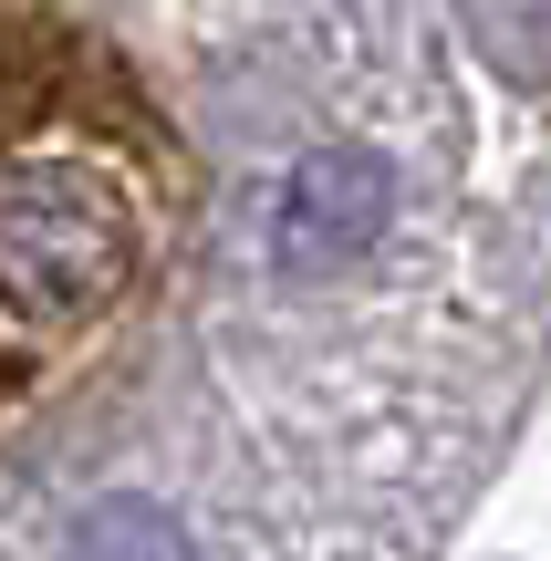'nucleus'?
Here are the masks:
<instances>
[{
	"instance_id": "nucleus-1",
	"label": "nucleus",
	"mask_w": 551,
	"mask_h": 561,
	"mask_svg": "<svg viewBox=\"0 0 551 561\" xmlns=\"http://www.w3.org/2000/svg\"><path fill=\"white\" fill-rule=\"evenodd\" d=\"M136 229L94 167H11L0 178V301L32 322H83L125 291Z\"/></svg>"
},
{
	"instance_id": "nucleus-2",
	"label": "nucleus",
	"mask_w": 551,
	"mask_h": 561,
	"mask_svg": "<svg viewBox=\"0 0 551 561\" xmlns=\"http://www.w3.org/2000/svg\"><path fill=\"white\" fill-rule=\"evenodd\" d=\"M386 208H395V178H386L375 146H312V157L282 178L271 250H282L291 271H333V261H354V250H375Z\"/></svg>"
},
{
	"instance_id": "nucleus-3",
	"label": "nucleus",
	"mask_w": 551,
	"mask_h": 561,
	"mask_svg": "<svg viewBox=\"0 0 551 561\" xmlns=\"http://www.w3.org/2000/svg\"><path fill=\"white\" fill-rule=\"evenodd\" d=\"M62 561H187V530L157 500H94L62 530Z\"/></svg>"
}]
</instances>
